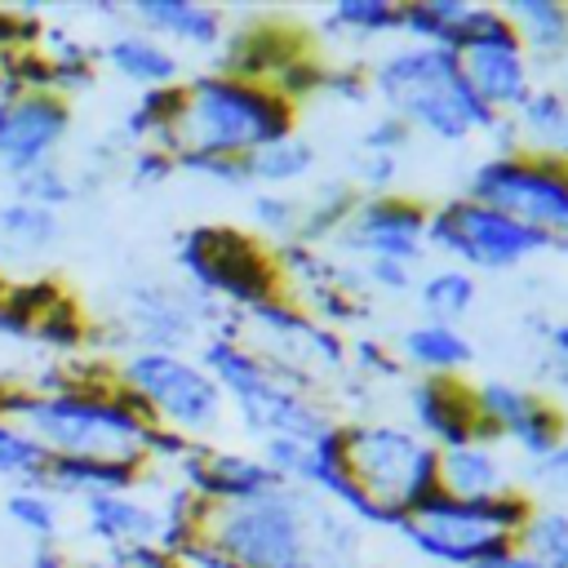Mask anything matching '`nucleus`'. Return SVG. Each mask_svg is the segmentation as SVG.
<instances>
[{
	"instance_id": "nucleus-1",
	"label": "nucleus",
	"mask_w": 568,
	"mask_h": 568,
	"mask_svg": "<svg viewBox=\"0 0 568 568\" xmlns=\"http://www.w3.org/2000/svg\"><path fill=\"white\" fill-rule=\"evenodd\" d=\"M240 568H346L355 559V524L328 497L280 484L248 501H204L200 537Z\"/></svg>"
},
{
	"instance_id": "nucleus-35",
	"label": "nucleus",
	"mask_w": 568,
	"mask_h": 568,
	"mask_svg": "<svg viewBox=\"0 0 568 568\" xmlns=\"http://www.w3.org/2000/svg\"><path fill=\"white\" fill-rule=\"evenodd\" d=\"M346 364H355L359 377H377V382H395V377H404L399 355H395L386 342H377V337H355V342L346 346Z\"/></svg>"
},
{
	"instance_id": "nucleus-26",
	"label": "nucleus",
	"mask_w": 568,
	"mask_h": 568,
	"mask_svg": "<svg viewBox=\"0 0 568 568\" xmlns=\"http://www.w3.org/2000/svg\"><path fill=\"white\" fill-rule=\"evenodd\" d=\"M515 546L537 559L541 568H568V510L564 506H532L524 528L515 532Z\"/></svg>"
},
{
	"instance_id": "nucleus-41",
	"label": "nucleus",
	"mask_w": 568,
	"mask_h": 568,
	"mask_svg": "<svg viewBox=\"0 0 568 568\" xmlns=\"http://www.w3.org/2000/svg\"><path fill=\"white\" fill-rule=\"evenodd\" d=\"M22 182V195H27V204H40V209H49V204H62L67 195H71V186L53 173V169H31V173H22L18 178Z\"/></svg>"
},
{
	"instance_id": "nucleus-38",
	"label": "nucleus",
	"mask_w": 568,
	"mask_h": 568,
	"mask_svg": "<svg viewBox=\"0 0 568 568\" xmlns=\"http://www.w3.org/2000/svg\"><path fill=\"white\" fill-rule=\"evenodd\" d=\"M320 98H337V102H368V71L359 67H324L320 71Z\"/></svg>"
},
{
	"instance_id": "nucleus-29",
	"label": "nucleus",
	"mask_w": 568,
	"mask_h": 568,
	"mask_svg": "<svg viewBox=\"0 0 568 568\" xmlns=\"http://www.w3.org/2000/svg\"><path fill=\"white\" fill-rule=\"evenodd\" d=\"M466 13V0H408L399 4V31L413 36V44H453V31Z\"/></svg>"
},
{
	"instance_id": "nucleus-27",
	"label": "nucleus",
	"mask_w": 568,
	"mask_h": 568,
	"mask_svg": "<svg viewBox=\"0 0 568 568\" xmlns=\"http://www.w3.org/2000/svg\"><path fill=\"white\" fill-rule=\"evenodd\" d=\"M475 297H479V284L462 266H439V271L422 275V284H417V302L430 311V320H448V324L462 320L475 306Z\"/></svg>"
},
{
	"instance_id": "nucleus-40",
	"label": "nucleus",
	"mask_w": 568,
	"mask_h": 568,
	"mask_svg": "<svg viewBox=\"0 0 568 568\" xmlns=\"http://www.w3.org/2000/svg\"><path fill=\"white\" fill-rule=\"evenodd\" d=\"M9 515L31 532H53V524H58V506L49 497H40V493H13L9 497Z\"/></svg>"
},
{
	"instance_id": "nucleus-7",
	"label": "nucleus",
	"mask_w": 568,
	"mask_h": 568,
	"mask_svg": "<svg viewBox=\"0 0 568 568\" xmlns=\"http://www.w3.org/2000/svg\"><path fill=\"white\" fill-rule=\"evenodd\" d=\"M22 417L36 430V444L58 448L62 457H89V462H133L146 453L151 422L146 404L124 399H75V395H44L22 408Z\"/></svg>"
},
{
	"instance_id": "nucleus-44",
	"label": "nucleus",
	"mask_w": 568,
	"mask_h": 568,
	"mask_svg": "<svg viewBox=\"0 0 568 568\" xmlns=\"http://www.w3.org/2000/svg\"><path fill=\"white\" fill-rule=\"evenodd\" d=\"M173 173V155L164 146H142L133 155V182H164Z\"/></svg>"
},
{
	"instance_id": "nucleus-4",
	"label": "nucleus",
	"mask_w": 568,
	"mask_h": 568,
	"mask_svg": "<svg viewBox=\"0 0 568 568\" xmlns=\"http://www.w3.org/2000/svg\"><path fill=\"white\" fill-rule=\"evenodd\" d=\"M204 368L231 395L240 426L253 439H302L311 444L333 417L311 395V373L297 364H284L275 355H253L235 337H213L204 346Z\"/></svg>"
},
{
	"instance_id": "nucleus-6",
	"label": "nucleus",
	"mask_w": 568,
	"mask_h": 568,
	"mask_svg": "<svg viewBox=\"0 0 568 568\" xmlns=\"http://www.w3.org/2000/svg\"><path fill=\"white\" fill-rule=\"evenodd\" d=\"M342 444H346V475L355 479V488L395 515H413L422 506V497H430L435 484V448L399 422H351L342 426Z\"/></svg>"
},
{
	"instance_id": "nucleus-23",
	"label": "nucleus",
	"mask_w": 568,
	"mask_h": 568,
	"mask_svg": "<svg viewBox=\"0 0 568 568\" xmlns=\"http://www.w3.org/2000/svg\"><path fill=\"white\" fill-rule=\"evenodd\" d=\"M510 120H515L524 146L559 155L564 133H568V93L559 84H532V93L519 102V111Z\"/></svg>"
},
{
	"instance_id": "nucleus-13",
	"label": "nucleus",
	"mask_w": 568,
	"mask_h": 568,
	"mask_svg": "<svg viewBox=\"0 0 568 568\" xmlns=\"http://www.w3.org/2000/svg\"><path fill=\"white\" fill-rule=\"evenodd\" d=\"M462 75L475 89V98L493 111V115H515L519 102L532 93V62L519 49L510 22L501 18L493 31H484L479 40H470L462 53Z\"/></svg>"
},
{
	"instance_id": "nucleus-24",
	"label": "nucleus",
	"mask_w": 568,
	"mask_h": 568,
	"mask_svg": "<svg viewBox=\"0 0 568 568\" xmlns=\"http://www.w3.org/2000/svg\"><path fill=\"white\" fill-rule=\"evenodd\" d=\"M359 186L355 182H342V178H328L311 191V200H302V222H297V240L302 244H324V240H337V231L351 222L355 204H359Z\"/></svg>"
},
{
	"instance_id": "nucleus-39",
	"label": "nucleus",
	"mask_w": 568,
	"mask_h": 568,
	"mask_svg": "<svg viewBox=\"0 0 568 568\" xmlns=\"http://www.w3.org/2000/svg\"><path fill=\"white\" fill-rule=\"evenodd\" d=\"M359 280H364V284H373V288H382V293H390V297H399V293H408V288L417 284V266L373 257V262H364Z\"/></svg>"
},
{
	"instance_id": "nucleus-15",
	"label": "nucleus",
	"mask_w": 568,
	"mask_h": 568,
	"mask_svg": "<svg viewBox=\"0 0 568 568\" xmlns=\"http://www.w3.org/2000/svg\"><path fill=\"white\" fill-rule=\"evenodd\" d=\"M222 71L231 80H253V84H271L288 62L306 58V44L293 27L275 22V18H257L248 27H240L235 36H222Z\"/></svg>"
},
{
	"instance_id": "nucleus-28",
	"label": "nucleus",
	"mask_w": 568,
	"mask_h": 568,
	"mask_svg": "<svg viewBox=\"0 0 568 568\" xmlns=\"http://www.w3.org/2000/svg\"><path fill=\"white\" fill-rule=\"evenodd\" d=\"M324 31H342L355 40H373V36H395L399 31V4L390 0H337L324 22Z\"/></svg>"
},
{
	"instance_id": "nucleus-42",
	"label": "nucleus",
	"mask_w": 568,
	"mask_h": 568,
	"mask_svg": "<svg viewBox=\"0 0 568 568\" xmlns=\"http://www.w3.org/2000/svg\"><path fill=\"white\" fill-rule=\"evenodd\" d=\"M355 173L368 186V195H390L395 191V178H399V160L395 155H359Z\"/></svg>"
},
{
	"instance_id": "nucleus-45",
	"label": "nucleus",
	"mask_w": 568,
	"mask_h": 568,
	"mask_svg": "<svg viewBox=\"0 0 568 568\" xmlns=\"http://www.w3.org/2000/svg\"><path fill=\"white\" fill-rule=\"evenodd\" d=\"M470 568H541L537 559H528L515 541L506 546V550H497V555H488V559H479V564H470Z\"/></svg>"
},
{
	"instance_id": "nucleus-37",
	"label": "nucleus",
	"mask_w": 568,
	"mask_h": 568,
	"mask_svg": "<svg viewBox=\"0 0 568 568\" xmlns=\"http://www.w3.org/2000/svg\"><path fill=\"white\" fill-rule=\"evenodd\" d=\"M408 142H413V129H408L399 115H390V111L373 115V120L364 124V133H359L364 155H399Z\"/></svg>"
},
{
	"instance_id": "nucleus-31",
	"label": "nucleus",
	"mask_w": 568,
	"mask_h": 568,
	"mask_svg": "<svg viewBox=\"0 0 568 568\" xmlns=\"http://www.w3.org/2000/svg\"><path fill=\"white\" fill-rule=\"evenodd\" d=\"M49 484H62V488H84V493H120L138 479L133 462H89V457H58L49 470H44Z\"/></svg>"
},
{
	"instance_id": "nucleus-8",
	"label": "nucleus",
	"mask_w": 568,
	"mask_h": 568,
	"mask_svg": "<svg viewBox=\"0 0 568 568\" xmlns=\"http://www.w3.org/2000/svg\"><path fill=\"white\" fill-rule=\"evenodd\" d=\"M466 200L497 209L555 244H568V155L555 151H510V155H488L475 164L466 182Z\"/></svg>"
},
{
	"instance_id": "nucleus-22",
	"label": "nucleus",
	"mask_w": 568,
	"mask_h": 568,
	"mask_svg": "<svg viewBox=\"0 0 568 568\" xmlns=\"http://www.w3.org/2000/svg\"><path fill=\"white\" fill-rule=\"evenodd\" d=\"M133 18L160 36H173L182 44L195 49H213L222 44V13L209 4H191V0H142L133 4Z\"/></svg>"
},
{
	"instance_id": "nucleus-10",
	"label": "nucleus",
	"mask_w": 568,
	"mask_h": 568,
	"mask_svg": "<svg viewBox=\"0 0 568 568\" xmlns=\"http://www.w3.org/2000/svg\"><path fill=\"white\" fill-rule=\"evenodd\" d=\"M178 262L186 266V275L195 280L204 297H231L235 306L280 297V284H284L275 271V257L257 240L226 231V226L186 231Z\"/></svg>"
},
{
	"instance_id": "nucleus-33",
	"label": "nucleus",
	"mask_w": 568,
	"mask_h": 568,
	"mask_svg": "<svg viewBox=\"0 0 568 568\" xmlns=\"http://www.w3.org/2000/svg\"><path fill=\"white\" fill-rule=\"evenodd\" d=\"M253 222H257V231H266V235H275L280 244H288V240H297V222H302V200H293V195H284V191H262V195H253Z\"/></svg>"
},
{
	"instance_id": "nucleus-20",
	"label": "nucleus",
	"mask_w": 568,
	"mask_h": 568,
	"mask_svg": "<svg viewBox=\"0 0 568 568\" xmlns=\"http://www.w3.org/2000/svg\"><path fill=\"white\" fill-rule=\"evenodd\" d=\"M519 49L528 62H564L568 58V4L559 0H510L501 4Z\"/></svg>"
},
{
	"instance_id": "nucleus-5",
	"label": "nucleus",
	"mask_w": 568,
	"mask_h": 568,
	"mask_svg": "<svg viewBox=\"0 0 568 568\" xmlns=\"http://www.w3.org/2000/svg\"><path fill=\"white\" fill-rule=\"evenodd\" d=\"M532 510L528 493H501V497H448L430 493L422 506L399 524V537L430 564L444 568H470L515 541Z\"/></svg>"
},
{
	"instance_id": "nucleus-11",
	"label": "nucleus",
	"mask_w": 568,
	"mask_h": 568,
	"mask_svg": "<svg viewBox=\"0 0 568 568\" xmlns=\"http://www.w3.org/2000/svg\"><path fill=\"white\" fill-rule=\"evenodd\" d=\"M124 382L142 395L146 408H155L164 422H173L186 435H209L222 426V386L204 364L182 359L178 351H138L124 359Z\"/></svg>"
},
{
	"instance_id": "nucleus-46",
	"label": "nucleus",
	"mask_w": 568,
	"mask_h": 568,
	"mask_svg": "<svg viewBox=\"0 0 568 568\" xmlns=\"http://www.w3.org/2000/svg\"><path fill=\"white\" fill-rule=\"evenodd\" d=\"M546 355L550 359H568V320L546 328Z\"/></svg>"
},
{
	"instance_id": "nucleus-34",
	"label": "nucleus",
	"mask_w": 568,
	"mask_h": 568,
	"mask_svg": "<svg viewBox=\"0 0 568 568\" xmlns=\"http://www.w3.org/2000/svg\"><path fill=\"white\" fill-rule=\"evenodd\" d=\"M173 169H186L195 178H209L217 186H248V155H204V151H182L173 155Z\"/></svg>"
},
{
	"instance_id": "nucleus-14",
	"label": "nucleus",
	"mask_w": 568,
	"mask_h": 568,
	"mask_svg": "<svg viewBox=\"0 0 568 568\" xmlns=\"http://www.w3.org/2000/svg\"><path fill=\"white\" fill-rule=\"evenodd\" d=\"M404 399H408L413 430H417L435 453L479 439L475 395H470V386H462V377H417Z\"/></svg>"
},
{
	"instance_id": "nucleus-9",
	"label": "nucleus",
	"mask_w": 568,
	"mask_h": 568,
	"mask_svg": "<svg viewBox=\"0 0 568 568\" xmlns=\"http://www.w3.org/2000/svg\"><path fill=\"white\" fill-rule=\"evenodd\" d=\"M426 244H435L439 253L457 257L462 271H510L519 262H528L532 253H546L555 248L550 235L497 213V209H484L466 195L457 200H444L439 209L426 213Z\"/></svg>"
},
{
	"instance_id": "nucleus-3",
	"label": "nucleus",
	"mask_w": 568,
	"mask_h": 568,
	"mask_svg": "<svg viewBox=\"0 0 568 568\" xmlns=\"http://www.w3.org/2000/svg\"><path fill=\"white\" fill-rule=\"evenodd\" d=\"M178 115L160 142L169 155H253L293 133V106L271 84L195 75L191 84H178Z\"/></svg>"
},
{
	"instance_id": "nucleus-16",
	"label": "nucleus",
	"mask_w": 568,
	"mask_h": 568,
	"mask_svg": "<svg viewBox=\"0 0 568 568\" xmlns=\"http://www.w3.org/2000/svg\"><path fill=\"white\" fill-rule=\"evenodd\" d=\"M209 311L204 293H178L164 284H138L129 293V324L146 342L142 351H173L191 342L195 320Z\"/></svg>"
},
{
	"instance_id": "nucleus-2",
	"label": "nucleus",
	"mask_w": 568,
	"mask_h": 568,
	"mask_svg": "<svg viewBox=\"0 0 568 568\" xmlns=\"http://www.w3.org/2000/svg\"><path fill=\"white\" fill-rule=\"evenodd\" d=\"M368 89L399 115L413 133H430L439 142H462L470 133H493L501 115H493L462 75L453 49L439 44H399L373 71Z\"/></svg>"
},
{
	"instance_id": "nucleus-32",
	"label": "nucleus",
	"mask_w": 568,
	"mask_h": 568,
	"mask_svg": "<svg viewBox=\"0 0 568 568\" xmlns=\"http://www.w3.org/2000/svg\"><path fill=\"white\" fill-rule=\"evenodd\" d=\"M58 240V217L53 209H40V204H4L0 209V244L9 253H40Z\"/></svg>"
},
{
	"instance_id": "nucleus-43",
	"label": "nucleus",
	"mask_w": 568,
	"mask_h": 568,
	"mask_svg": "<svg viewBox=\"0 0 568 568\" xmlns=\"http://www.w3.org/2000/svg\"><path fill=\"white\" fill-rule=\"evenodd\" d=\"M532 484L555 488V493H568V435H564V444H559L546 462L532 466Z\"/></svg>"
},
{
	"instance_id": "nucleus-21",
	"label": "nucleus",
	"mask_w": 568,
	"mask_h": 568,
	"mask_svg": "<svg viewBox=\"0 0 568 568\" xmlns=\"http://www.w3.org/2000/svg\"><path fill=\"white\" fill-rule=\"evenodd\" d=\"M84 515H89L93 537H102L115 550L151 546L160 537V510L129 501L120 493H84Z\"/></svg>"
},
{
	"instance_id": "nucleus-19",
	"label": "nucleus",
	"mask_w": 568,
	"mask_h": 568,
	"mask_svg": "<svg viewBox=\"0 0 568 568\" xmlns=\"http://www.w3.org/2000/svg\"><path fill=\"white\" fill-rule=\"evenodd\" d=\"M470 337L448 320H422L399 337V364L417 368L422 377H457L462 368H470Z\"/></svg>"
},
{
	"instance_id": "nucleus-25",
	"label": "nucleus",
	"mask_w": 568,
	"mask_h": 568,
	"mask_svg": "<svg viewBox=\"0 0 568 568\" xmlns=\"http://www.w3.org/2000/svg\"><path fill=\"white\" fill-rule=\"evenodd\" d=\"M106 62H111L120 75H129V80H138V84H151V89H169V84L178 80V58H173L160 40H151V36H142V31L115 36V40L106 44Z\"/></svg>"
},
{
	"instance_id": "nucleus-17",
	"label": "nucleus",
	"mask_w": 568,
	"mask_h": 568,
	"mask_svg": "<svg viewBox=\"0 0 568 568\" xmlns=\"http://www.w3.org/2000/svg\"><path fill=\"white\" fill-rule=\"evenodd\" d=\"M67 129V111L53 98H27L13 111H4L0 120V160L4 169H13L18 178L40 169L44 155L53 151V142Z\"/></svg>"
},
{
	"instance_id": "nucleus-30",
	"label": "nucleus",
	"mask_w": 568,
	"mask_h": 568,
	"mask_svg": "<svg viewBox=\"0 0 568 568\" xmlns=\"http://www.w3.org/2000/svg\"><path fill=\"white\" fill-rule=\"evenodd\" d=\"M311 169H315V146L306 138H297V133H288V138H280V142H271V146L248 155V178L253 182H271V186L297 182Z\"/></svg>"
},
{
	"instance_id": "nucleus-18",
	"label": "nucleus",
	"mask_w": 568,
	"mask_h": 568,
	"mask_svg": "<svg viewBox=\"0 0 568 568\" xmlns=\"http://www.w3.org/2000/svg\"><path fill=\"white\" fill-rule=\"evenodd\" d=\"M435 484L448 497H501V493H519L510 462L497 453V444H479V439L457 444V448H439V457H435Z\"/></svg>"
},
{
	"instance_id": "nucleus-47",
	"label": "nucleus",
	"mask_w": 568,
	"mask_h": 568,
	"mask_svg": "<svg viewBox=\"0 0 568 568\" xmlns=\"http://www.w3.org/2000/svg\"><path fill=\"white\" fill-rule=\"evenodd\" d=\"M564 93H568V89H564Z\"/></svg>"
},
{
	"instance_id": "nucleus-36",
	"label": "nucleus",
	"mask_w": 568,
	"mask_h": 568,
	"mask_svg": "<svg viewBox=\"0 0 568 568\" xmlns=\"http://www.w3.org/2000/svg\"><path fill=\"white\" fill-rule=\"evenodd\" d=\"M0 475H27V479H44V448L18 430L0 426Z\"/></svg>"
},
{
	"instance_id": "nucleus-12",
	"label": "nucleus",
	"mask_w": 568,
	"mask_h": 568,
	"mask_svg": "<svg viewBox=\"0 0 568 568\" xmlns=\"http://www.w3.org/2000/svg\"><path fill=\"white\" fill-rule=\"evenodd\" d=\"M342 248L359 253L364 262H404L417 266L426 253V209L408 195H364L351 222L337 231Z\"/></svg>"
}]
</instances>
